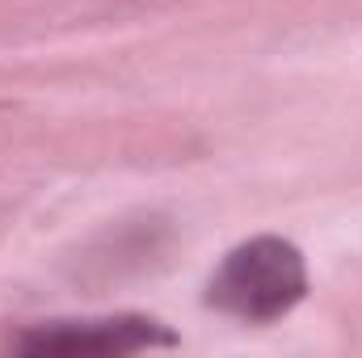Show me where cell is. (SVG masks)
<instances>
[{"mask_svg":"<svg viewBox=\"0 0 362 358\" xmlns=\"http://www.w3.org/2000/svg\"><path fill=\"white\" fill-rule=\"evenodd\" d=\"M303 291H308L303 253L291 241L257 236L223 258V266L215 270L206 287V304L236 321L266 325L286 316L303 299Z\"/></svg>","mask_w":362,"mask_h":358,"instance_id":"obj_1","label":"cell"},{"mask_svg":"<svg viewBox=\"0 0 362 358\" xmlns=\"http://www.w3.org/2000/svg\"><path fill=\"white\" fill-rule=\"evenodd\" d=\"M152 346H173V333H165L148 316H114V321H59L42 325L30 337L17 342L25 354H64V358H85V354H135Z\"/></svg>","mask_w":362,"mask_h":358,"instance_id":"obj_2","label":"cell"}]
</instances>
